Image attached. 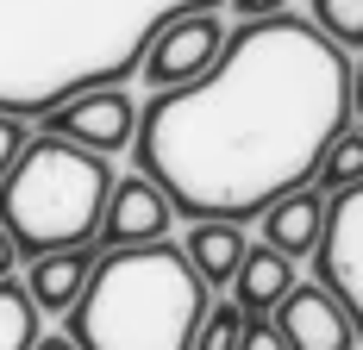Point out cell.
I'll return each mask as SVG.
<instances>
[{
    "instance_id": "obj_1",
    "label": "cell",
    "mask_w": 363,
    "mask_h": 350,
    "mask_svg": "<svg viewBox=\"0 0 363 350\" xmlns=\"http://www.w3.org/2000/svg\"><path fill=\"white\" fill-rule=\"evenodd\" d=\"M351 132V57L313 19H251L219 63L138 106V175L188 219L245 225L294 188H313L326 144Z\"/></svg>"
},
{
    "instance_id": "obj_2",
    "label": "cell",
    "mask_w": 363,
    "mask_h": 350,
    "mask_svg": "<svg viewBox=\"0 0 363 350\" xmlns=\"http://www.w3.org/2000/svg\"><path fill=\"white\" fill-rule=\"evenodd\" d=\"M219 0H0V113L50 119L57 106L138 75L157 32Z\"/></svg>"
},
{
    "instance_id": "obj_3",
    "label": "cell",
    "mask_w": 363,
    "mask_h": 350,
    "mask_svg": "<svg viewBox=\"0 0 363 350\" xmlns=\"http://www.w3.org/2000/svg\"><path fill=\"white\" fill-rule=\"evenodd\" d=\"M213 307V288L194 276L182 244H138L94 256L88 288L75 294V350H194V332Z\"/></svg>"
},
{
    "instance_id": "obj_4",
    "label": "cell",
    "mask_w": 363,
    "mask_h": 350,
    "mask_svg": "<svg viewBox=\"0 0 363 350\" xmlns=\"http://www.w3.org/2000/svg\"><path fill=\"white\" fill-rule=\"evenodd\" d=\"M113 194V163L63 138H26L19 163L0 181V225L19 256L88 250L101 238V213Z\"/></svg>"
},
{
    "instance_id": "obj_5",
    "label": "cell",
    "mask_w": 363,
    "mask_h": 350,
    "mask_svg": "<svg viewBox=\"0 0 363 350\" xmlns=\"http://www.w3.org/2000/svg\"><path fill=\"white\" fill-rule=\"evenodd\" d=\"M313 269H320V288L345 307L351 332L363 338V181L351 194L326 201V232L313 244Z\"/></svg>"
},
{
    "instance_id": "obj_6",
    "label": "cell",
    "mask_w": 363,
    "mask_h": 350,
    "mask_svg": "<svg viewBox=\"0 0 363 350\" xmlns=\"http://www.w3.org/2000/svg\"><path fill=\"white\" fill-rule=\"evenodd\" d=\"M219 50H225V19L219 13H182V19H169L157 32V44L145 50L138 75H145L157 94L163 88H188V81H201L219 63Z\"/></svg>"
},
{
    "instance_id": "obj_7",
    "label": "cell",
    "mask_w": 363,
    "mask_h": 350,
    "mask_svg": "<svg viewBox=\"0 0 363 350\" xmlns=\"http://www.w3.org/2000/svg\"><path fill=\"white\" fill-rule=\"evenodd\" d=\"M50 138L75 144V150H94V157H113V150H125L132 132H138V106L125 88H94V94H82V101L57 106L50 119Z\"/></svg>"
},
{
    "instance_id": "obj_8",
    "label": "cell",
    "mask_w": 363,
    "mask_h": 350,
    "mask_svg": "<svg viewBox=\"0 0 363 350\" xmlns=\"http://www.w3.org/2000/svg\"><path fill=\"white\" fill-rule=\"evenodd\" d=\"M169 225H176V207L163 201L157 181H145V175H113V194H107L101 238H94V244H107V250L169 244Z\"/></svg>"
},
{
    "instance_id": "obj_9",
    "label": "cell",
    "mask_w": 363,
    "mask_h": 350,
    "mask_svg": "<svg viewBox=\"0 0 363 350\" xmlns=\"http://www.w3.org/2000/svg\"><path fill=\"white\" fill-rule=\"evenodd\" d=\"M269 325H276V338L289 350H357V332H351V319H345V307L332 300L320 281H294L289 294L276 300V313H269Z\"/></svg>"
},
{
    "instance_id": "obj_10",
    "label": "cell",
    "mask_w": 363,
    "mask_h": 350,
    "mask_svg": "<svg viewBox=\"0 0 363 350\" xmlns=\"http://www.w3.org/2000/svg\"><path fill=\"white\" fill-rule=\"evenodd\" d=\"M263 219V250H276V256H313V244H320V232H326V194L320 188H294V194H282L276 207L257 213Z\"/></svg>"
},
{
    "instance_id": "obj_11",
    "label": "cell",
    "mask_w": 363,
    "mask_h": 350,
    "mask_svg": "<svg viewBox=\"0 0 363 350\" xmlns=\"http://www.w3.org/2000/svg\"><path fill=\"white\" fill-rule=\"evenodd\" d=\"M88 269H94V244L88 250H50V256H32V269H26V300H32L38 313H69L75 294L88 288Z\"/></svg>"
},
{
    "instance_id": "obj_12",
    "label": "cell",
    "mask_w": 363,
    "mask_h": 350,
    "mask_svg": "<svg viewBox=\"0 0 363 350\" xmlns=\"http://www.w3.org/2000/svg\"><path fill=\"white\" fill-rule=\"evenodd\" d=\"M245 225H232V219H194L188 225V244H182V256L194 263V276L207 281V288H219V281L238 276V263H245Z\"/></svg>"
},
{
    "instance_id": "obj_13",
    "label": "cell",
    "mask_w": 363,
    "mask_h": 350,
    "mask_svg": "<svg viewBox=\"0 0 363 350\" xmlns=\"http://www.w3.org/2000/svg\"><path fill=\"white\" fill-rule=\"evenodd\" d=\"M232 288H238V313L245 319H269L276 313V300L294 288V263L289 256H276V250H263V244H251L245 250V263H238V276H232Z\"/></svg>"
},
{
    "instance_id": "obj_14",
    "label": "cell",
    "mask_w": 363,
    "mask_h": 350,
    "mask_svg": "<svg viewBox=\"0 0 363 350\" xmlns=\"http://www.w3.org/2000/svg\"><path fill=\"white\" fill-rule=\"evenodd\" d=\"M357 181H363V132H338L320 157V169H313V188L332 201V194H351Z\"/></svg>"
},
{
    "instance_id": "obj_15",
    "label": "cell",
    "mask_w": 363,
    "mask_h": 350,
    "mask_svg": "<svg viewBox=\"0 0 363 350\" xmlns=\"http://www.w3.org/2000/svg\"><path fill=\"white\" fill-rule=\"evenodd\" d=\"M38 344V307L26 300L19 281H0V350H32Z\"/></svg>"
},
{
    "instance_id": "obj_16",
    "label": "cell",
    "mask_w": 363,
    "mask_h": 350,
    "mask_svg": "<svg viewBox=\"0 0 363 350\" xmlns=\"http://www.w3.org/2000/svg\"><path fill=\"white\" fill-rule=\"evenodd\" d=\"M313 32H326L338 50L363 44V0H313Z\"/></svg>"
},
{
    "instance_id": "obj_17",
    "label": "cell",
    "mask_w": 363,
    "mask_h": 350,
    "mask_svg": "<svg viewBox=\"0 0 363 350\" xmlns=\"http://www.w3.org/2000/svg\"><path fill=\"white\" fill-rule=\"evenodd\" d=\"M238 338H245V313L225 300V307H207L201 332H194V350H238Z\"/></svg>"
},
{
    "instance_id": "obj_18",
    "label": "cell",
    "mask_w": 363,
    "mask_h": 350,
    "mask_svg": "<svg viewBox=\"0 0 363 350\" xmlns=\"http://www.w3.org/2000/svg\"><path fill=\"white\" fill-rule=\"evenodd\" d=\"M26 138H32V132H26V119H6V113H0V181H6V169L19 163Z\"/></svg>"
},
{
    "instance_id": "obj_19",
    "label": "cell",
    "mask_w": 363,
    "mask_h": 350,
    "mask_svg": "<svg viewBox=\"0 0 363 350\" xmlns=\"http://www.w3.org/2000/svg\"><path fill=\"white\" fill-rule=\"evenodd\" d=\"M238 350H289V344L276 338V325H269V319H245V338H238Z\"/></svg>"
},
{
    "instance_id": "obj_20",
    "label": "cell",
    "mask_w": 363,
    "mask_h": 350,
    "mask_svg": "<svg viewBox=\"0 0 363 350\" xmlns=\"http://www.w3.org/2000/svg\"><path fill=\"white\" fill-rule=\"evenodd\" d=\"M232 13H238V26H251V19H276V13H289V0H232Z\"/></svg>"
},
{
    "instance_id": "obj_21",
    "label": "cell",
    "mask_w": 363,
    "mask_h": 350,
    "mask_svg": "<svg viewBox=\"0 0 363 350\" xmlns=\"http://www.w3.org/2000/svg\"><path fill=\"white\" fill-rule=\"evenodd\" d=\"M13 269H19V250H13L6 225H0V281H13Z\"/></svg>"
},
{
    "instance_id": "obj_22",
    "label": "cell",
    "mask_w": 363,
    "mask_h": 350,
    "mask_svg": "<svg viewBox=\"0 0 363 350\" xmlns=\"http://www.w3.org/2000/svg\"><path fill=\"white\" fill-rule=\"evenodd\" d=\"M351 119H363V63H351Z\"/></svg>"
},
{
    "instance_id": "obj_23",
    "label": "cell",
    "mask_w": 363,
    "mask_h": 350,
    "mask_svg": "<svg viewBox=\"0 0 363 350\" xmlns=\"http://www.w3.org/2000/svg\"><path fill=\"white\" fill-rule=\"evenodd\" d=\"M32 350H75V344H69V338H38Z\"/></svg>"
}]
</instances>
